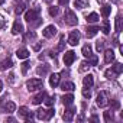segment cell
<instances>
[{
    "mask_svg": "<svg viewBox=\"0 0 123 123\" xmlns=\"http://www.w3.org/2000/svg\"><path fill=\"white\" fill-rule=\"evenodd\" d=\"M78 42H80V33H78L77 31H73V32L70 33V36H68V43H70L71 46H75Z\"/></svg>",
    "mask_w": 123,
    "mask_h": 123,
    "instance_id": "obj_8",
    "label": "cell"
},
{
    "mask_svg": "<svg viewBox=\"0 0 123 123\" xmlns=\"http://www.w3.org/2000/svg\"><path fill=\"white\" fill-rule=\"evenodd\" d=\"M54 114H55V110L54 109H48V110L39 109V110H36V117L39 120H51V117Z\"/></svg>",
    "mask_w": 123,
    "mask_h": 123,
    "instance_id": "obj_1",
    "label": "cell"
},
{
    "mask_svg": "<svg viewBox=\"0 0 123 123\" xmlns=\"http://www.w3.org/2000/svg\"><path fill=\"white\" fill-rule=\"evenodd\" d=\"M74 6L77 9H84L86 7V3L83 2V0H74Z\"/></svg>",
    "mask_w": 123,
    "mask_h": 123,
    "instance_id": "obj_33",
    "label": "cell"
},
{
    "mask_svg": "<svg viewBox=\"0 0 123 123\" xmlns=\"http://www.w3.org/2000/svg\"><path fill=\"white\" fill-rule=\"evenodd\" d=\"M83 84H84V87H87V88L93 87V84H94V77H93L91 74L86 75V77H84V80H83Z\"/></svg>",
    "mask_w": 123,
    "mask_h": 123,
    "instance_id": "obj_15",
    "label": "cell"
},
{
    "mask_svg": "<svg viewBox=\"0 0 123 123\" xmlns=\"http://www.w3.org/2000/svg\"><path fill=\"white\" fill-rule=\"evenodd\" d=\"M83 97L84 98H90L91 97V91L87 90V87H84V90H83Z\"/></svg>",
    "mask_w": 123,
    "mask_h": 123,
    "instance_id": "obj_37",
    "label": "cell"
},
{
    "mask_svg": "<svg viewBox=\"0 0 123 123\" xmlns=\"http://www.w3.org/2000/svg\"><path fill=\"white\" fill-rule=\"evenodd\" d=\"M101 32H103L104 35H109V33H110V22H109L107 19H104V20L101 22Z\"/></svg>",
    "mask_w": 123,
    "mask_h": 123,
    "instance_id": "obj_21",
    "label": "cell"
},
{
    "mask_svg": "<svg viewBox=\"0 0 123 123\" xmlns=\"http://www.w3.org/2000/svg\"><path fill=\"white\" fill-rule=\"evenodd\" d=\"M23 32V25L19 22V20H15V23H13V26H12V33L13 35H19V33H22Z\"/></svg>",
    "mask_w": 123,
    "mask_h": 123,
    "instance_id": "obj_10",
    "label": "cell"
},
{
    "mask_svg": "<svg viewBox=\"0 0 123 123\" xmlns=\"http://www.w3.org/2000/svg\"><path fill=\"white\" fill-rule=\"evenodd\" d=\"M104 43H106V41H97V43H96V49L100 52V51H103L104 49Z\"/></svg>",
    "mask_w": 123,
    "mask_h": 123,
    "instance_id": "obj_34",
    "label": "cell"
},
{
    "mask_svg": "<svg viewBox=\"0 0 123 123\" xmlns=\"http://www.w3.org/2000/svg\"><path fill=\"white\" fill-rule=\"evenodd\" d=\"M75 58H77V56H75V52H74V51H67V52L64 54V64L70 67L74 61H75Z\"/></svg>",
    "mask_w": 123,
    "mask_h": 123,
    "instance_id": "obj_7",
    "label": "cell"
},
{
    "mask_svg": "<svg viewBox=\"0 0 123 123\" xmlns=\"http://www.w3.org/2000/svg\"><path fill=\"white\" fill-rule=\"evenodd\" d=\"M12 67H13V61L10 58H6L3 62L0 64V70H2V71H6L7 68H12Z\"/></svg>",
    "mask_w": 123,
    "mask_h": 123,
    "instance_id": "obj_18",
    "label": "cell"
},
{
    "mask_svg": "<svg viewBox=\"0 0 123 123\" xmlns=\"http://www.w3.org/2000/svg\"><path fill=\"white\" fill-rule=\"evenodd\" d=\"M74 88H75V86L71 81H65V83H62V86H61V90L62 91H73Z\"/></svg>",
    "mask_w": 123,
    "mask_h": 123,
    "instance_id": "obj_20",
    "label": "cell"
},
{
    "mask_svg": "<svg viewBox=\"0 0 123 123\" xmlns=\"http://www.w3.org/2000/svg\"><path fill=\"white\" fill-rule=\"evenodd\" d=\"M29 51L26 49V48H20V49H18L16 51V56L19 58V59H28L29 58Z\"/></svg>",
    "mask_w": 123,
    "mask_h": 123,
    "instance_id": "obj_11",
    "label": "cell"
},
{
    "mask_svg": "<svg viewBox=\"0 0 123 123\" xmlns=\"http://www.w3.org/2000/svg\"><path fill=\"white\" fill-rule=\"evenodd\" d=\"M96 103H97L98 107H106L109 104V93L107 91H100L98 96H97Z\"/></svg>",
    "mask_w": 123,
    "mask_h": 123,
    "instance_id": "obj_4",
    "label": "cell"
},
{
    "mask_svg": "<svg viewBox=\"0 0 123 123\" xmlns=\"http://www.w3.org/2000/svg\"><path fill=\"white\" fill-rule=\"evenodd\" d=\"M59 78H61L59 74H51V77H49V86L55 88V87L59 84Z\"/></svg>",
    "mask_w": 123,
    "mask_h": 123,
    "instance_id": "obj_13",
    "label": "cell"
},
{
    "mask_svg": "<svg viewBox=\"0 0 123 123\" xmlns=\"http://www.w3.org/2000/svg\"><path fill=\"white\" fill-rule=\"evenodd\" d=\"M9 80H10V83H13V80H15V74H13V73L9 75Z\"/></svg>",
    "mask_w": 123,
    "mask_h": 123,
    "instance_id": "obj_44",
    "label": "cell"
},
{
    "mask_svg": "<svg viewBox=\"0 0 123 123\" xmlns=\"http://www.w3.org/2000/svg\"><path fill=\"white\" fill-rule=\"evenodd\" d=\"M48 71H49V65H42V67L36 68L38 75H45V74H48Z\"/></svg>",
    "mask_w": 123,
    "mask_h": 123,
    "instance_id": "obj_25",
    "label": "cell"
},
{
    "mask_svg": "<svg viewBox=\"0 0 123 123\" xmlns=\"http://www.w3.org/2000/svg\"><path fill=\"white\" fill-rule=\"evenodd\" d=\"M111 107H113V109H119V107H120V103H119L117 100H111Z\"/></svg>",
    "mask_w": 123,
    "mask_h": 123,
    "instance_id": "obj_40",
    "label": "cell"
},
{
    "mask_svg": "<svg viewBox=\"0 0 123 123\" xmlns=\"http://www.w3.org/2000/svg\"><path fill=\"white\" fill-rule=\"evenodd\" d=\"M46 97V93L45 91H42V93H39V94H36V96H33L32 97V103L33 104H41L42 103V100Z\"/></svg>",
    "mask_w": 123,
    "mask_h": 123,
    "instance_id": "obj_16",
    "label": "cell"
},
{
    "mask_svg": "<svg viewBox=\"0 0 123 123\" xmlns=\"http://www.w3.org/2000/svg\"><path fill=\"white\" fill-rule=\"evenodd\" d=\"M2 90H3V83H2V80H0V93H2Z\"/></svg>",
    "mask_w": 123,
    "mask_h": 123,
    "instance_id": "obj_46",
    "label": "cell"
},
{
    "mask_svg": "<svg viewBox=\"0 0 123 123\" xmlns=\"http://www.w3.org/2000/svg\"><path fill=\"white\" fill-rule=\"evenodd\" d=\"M5 3V0H0V5H3Z\"/></svg>",
    "mask_w": 123,
    "mask_h": 123,
    "instance_id": "obj_47",
    "label": "cell"
},
{
    "mask_svg": "<svg viewBox=\"0 0 123 123\" xmlns=\"http://www.w3.org/2000/svg\"><path fill=\"white\" fill-rule=\"evenodd\" d=\"M74 114H75V109H74V107H70V109L64 113V120H65V122H71L73 117H74Z\"/></svg>",
    "mask_w": 123,
    "mask_h": 123,
    "instance_id": "obj_17",
    "label": "cell"
},
{
    "mask_svg": "<svg viewBox=\"0 0 123 123\" xmlns=\"http://www.w3.org/2000/svg\"><path fill=\"white\" fill-rule=\"evenodd\" d=\"M90 120H91V122H97V120H98V117H97V116H91V117H90Z\"/></svg>",
    "mask_w": 123,
    "mask_h": 123,
    "instance_id": "obj_45",
    "label": "cell"
},
{
    "mask_svg": "<svg viewBox=\"0 0 123 123\" xmlns=\"http://www.w3.org/2000/svg\"><path fill=\"white\" fill-rule=\"evenodd\" d=\"M88 68H90V62H87V61H83L81 65H80V71L84 73V71H87Z\"/></svg>",
    "mask_w": 123,
    "mask_h": 123,
    "instance_id": "obj_31",
    "label": "cell"
},
{
    "mask_svg": "<svg viewBox=\"0 0 123 123\" xmlns=\"http://www.w3.org/2000/svg\"><path fill=\"white\" fill-rule=\"evenodd\" d=\"M54 103H55V96H54V97H48V96L45 97V104H46L48 107H52Z\"/></svg>",
    "mask_w": 123,
    "mask_h": 123,
    "instance_id": "obj_30",
    "label": "cell"
},
{
    "mask_svg": "<svg viewBox=\"0 0 123 123\" xmlns=\"http://www.w3.org/2000/svg\"><path fill=\"white\" fill-rule=\"evenodd\" d=\"M3 25H5V19L0 16V28H3Z\"/></svg>",
    "mask_w": 123,
    "mask_h": 123,
    "instance_id": "obj_43",
    "label": "cell"
},
{
    "mask_svg": "<svg viewBox=\"0 0 123 123\" xmlns=\"http://www.w3.org/2000/svg\"><path fill=\"white\" fill-rule=\"evenodd\" d=\"M104 75H106V78H109V80H111V78H116V77H117V74H116L111 68L106 70V71H104Z\"/></svg>",
    "mask_w": 123,
    "mask_h": 123,
    "instance_id": "obj_29",
    "label": "cell"
},
{
    "mask_svg": "<svg viewBox=\"0 0 123 123\" xmlns=\"http://www.w3.org/2000/svg\"><path fill=\"white\" fill-rule=\"evenodd\" d=\"M5 110H6L7 113H13V111L16 110V104H15L13 101H7L6 106H5Z\"/></svg>",
    "mask_w": 123,
    "mask_h": 123,
    "instance_id": "obj_26",
    "label": "cell"
},
{
    "mask_svg": "<svg viewBox=\"0 0 123 123\" xmlns=\"http://www.w3.org/2000/svg\"><path fill=\"white\" fill-rule=\"evenodd\" d=\"M19 116H20L22 119H25L26 122L32 120V117H33V114L29 111V109H28L26 106H22V107H19Z\"/></svg>",
    "mask_w": 123,
    "mask_h": 123,
    "instance_id": "obj_6",
    "label": "cell"
},
{
    "mask_svg": "<svg viewBox=\"0 0 123 123\" xmlns=\"http://www.w3.org/2000/svg\"><path fill=\"white\" fill-rule=\"evenodd\" d=\"M49 15L51 16H56L58 15V7L56 6H51L49 7Z\"/></svg>",
    "mask_w": 123,
    "mask_h": 123,
    "instance_id": "obj_36",
    "label": "cell"
},
{
    "mask_svg": "<svg viewBox=\"0 0 123 123\" xmlns=\"http://www.w3.org/2000/svg\"><path fill=\"white\" fill-rule=\"evenodd\" d=\"M36 35H35V32H29L28 35H26V39H33Z\"/></svg>",
    "mask_w": 123,
    "mask_h": 123,
    "instance_id": "obj_42",
    "label": "cell"
},
{
    "mask_svg": "<svg viewBox=\"0 0 123 123\" xmlns=\"http://www.w3.org/2000/svg\"><path fill=\"white\" fill-rule=\"evenodd\" d=\"M103 117H104V122H107V123H110V122L114 119V116H113V111H111V110L104 111V113H103Z\"/></svg>",
    "mask_w": 123,
    "mask_h": 123,
    "instance_id": "obj_27",
    "label": "cell"
},
{
    "mask_svg": "<svg viewBox=\"0 0 123 123\" xmlns=\"http://www.w3.org/2000/svg\"><path fill=\"white\" fill-rule=\"evenodd\" d=\"M100 31V28L98 26H88L87 29H86V33H87V38H93V36H96V33Z\"/></svg>",
    "mask_w": 123,
    "mask_h": 123,
    "instance_id": "obj_14",
    "label": "cell"
},
{
    "mask_svg": "<svg viewBox=\"0 0 123 123\" xmlns=\"http://www.w3.org/2000/svg\"><path fill=\"white\" fill-rule=\"evenodd\" d=\"M58 51H64V36H61V41H59V45L56 48Z\"/></svg>",
    "mask_w": 123,
    "mask_h": 123,
    "instance_id": "obj_39",
    "label": "cell"
},
{
    "mask_svg": "<svg viewBox=\"0 0 123 123\" xmlns=\"http://www.w3.org/2000/svg\"><path fill=\"white\" fill-rule=\"evenodd\" d=\"M111 70H113V71L119 75V74H122V73H123V65H122L120 62H116V64L111 67Z\"/></svg>",
    "mask_w": 123,
    "mask_h": 123,
    "instance_id": "obj_28",
    "label": "cell"
},
{
    "mask_svg": "<svg viewBox=\"0 0 123 123\" xmlns=\"http://www.w3.org/2000/svg\"><path fill=\"white\" fill-rule=\"evenodd\" d=\"M55 33H56V28H55L54 25H49V26H46V28L42 31V35H43L45 38H52Z\"/></svg>",
    "mask_w": 123,
    "mask_h": 123,
    "instance_id": "obj_9",
    "label": "cell"
},
{
    "mask_svg": "<svg viewBox=\"0 0 123 123\" xmlns=\"http://www.w3.org/2000/svg\"><path fill=\"white\" fill-rule=\"evenodd\" d=\"M26 2H28V0H26Z\"/></svg>",
    "mask_w": 123,
    "mask_h": 123,
    "instance_id": "obj_48",
    "label": "cell"
},
{
    "mask_svg": "<svg viewBox=\"0 0 123 123\" xmlns=\"http://www.w3.org/2000/svg\"><path fill=\"white\" fill-rule=\"evenodd\" d=\"M62 103H64L65 106H71V104L74 103V96H73V94H65V96L62 97Z\"/></svg>",
    "mask_w": 123,
    "mask_h": 123,
    "instance_id": "obj_22",
    "label": "cell"
},
{
    "mask_svg": "<svg viewBox=\"0 0 123 123\" xmlns=\"http://www.w3.org/2000/svg\"><path fill=\"white\" fill-rule=\"evenodd\" d=\"M98 19H100V18H98V15H97V13H94V12H93V13H90V15H87V22H88V23H96Z\"/></svg>",
    "mask_w": 123,
    "mask_h": 123,
    "instance_id": "obj_24",
    "label": "cell"
},
{
    "mask_svg": "<svg viewBox=\"0 0 123 123\" xmlns=\"http://www.w3.org/2000/svg\"><path fill=\"white\" fill-rule=\"evenodd\" d=\"M120 31H122V18L116 16V32H120Z\"/></svg>",
    "mask_w": 123,
    "mask_h": 123,
    "instance_id": "obj_32",
    "label": "cell"
},
{
    "mask_svg": "<svg viewBox=\"0 0 123 123\" xmlns=\"http://www.w3.org/2000/svg\"><path fill=\"white\" fill-rule=\"evenodd\" d=\"M42 80L41 78H31V80H28V83H26V87H28V90L29 91H36V90H39L41 87H42Z\"/></svg>",
    "mask_w": 123,
    "mask_h": 123,
    "instance_id": "obj_3",
    "label": "cell"
},
{
    "mask_svg": "<svg viewBox=\"0 0 123 123\" xmlns=\"http://www.w3.org/2000/svg\"><path fill=\"white\" fill-rule=\"evenodd\" d=\"M58 3H59L61 6H67V5L70 3V0H58Z\"/></svg>",
    "mask_w": 123,
    "mask_h": 123,
    "instance_id": "obj_41",
    "label": "cell"
},
{
    "mask_svg": "<svg viewBox=\"0 0 123 123\" xmlns=\"http://www.w3.org/2000/svg\"><path fill=\"white\" fill-rule=\"evenodd\" d=\"M104 61H106L107 64H110V62L114 61V52H113V49H106L104 51Z\"/></svg>",
    "mask_w": 123,
    "mask_h": 123,
    "instance_id": "obj_12",
    "label": "cell"
},
{
    "mask_svg": "<svg viewBox=\"0 0 123 123\" xmlns=\"http://www.w3.org/2000/svg\"><path fill=\"white\" fill-rule=\"evenodd\" d=\"M23 10H25V5H18V6H16V10H15V12H16V15H20V13H22Z\"/></svg>",
    "mask_w": 123,
    "mask_h": 123,
    "instance_id": "obj_38",
    "label": "cell"
},
{
    "mask_svg": "<svg viewBox=\"0 0 123 123\" xmlns=\"http://www.w3.org/2000/svg\"><path fill=\"white\" fill-rule=\"evenodd\" d=\"M81 52H83V55H84L86 58H90V56H93V49H91L90 43L84 45V46H83V49H81Z\"/></svg>",
    "mask_w": 123,
    "mask_h": 123,
    "instance_id": "obj_19",
    "label": "cell"
},
{
    "mask_svg": "<svg viewBox=\"0 0 123 123\" xmlns=\"http://www.w3.org/2000/svg\"><path fill=\"white\" fill-rule=\"evenodd\" d=\"M38 16H39V9H35V10L31 9V10H26V13H25V20L31 23V22H33L35 19H39Z\"/></svg>",
    "mask_w": 123,
    "mask_h": 123,
    "instance_id": "obj_5",
    "label": "cell"
},
{
    "mask_svg": "<svg viewBox=\"0 0 123 123\" xmlns=\"http://www.w3.org/2000/svg\"><path fill=\"white\" fill-rule=\"evenodd\" d=\"M110 13H111V6L104 5V6L101 7V16H103V18H109Z\"/></svg>",
    "mask_w": 123,
    "mask_h": 123,
    "instance_id": "obj_23",
    "label": "cell"
},
{
    "mask_svg": "<svg viewBox=\"0 0 123 123\" xmlns=\"http://www.w3.org/2000/svg\"><path fill=\"white\" fill-rule=\"evenodd\" d=\"M31 67V62H29V61H25V62L22 64V73L23 74H26V71H28V68Z\"/></svg>",
    "mask_w": 123,
    "mask_h": 123,
    "instance_id": "obj_35",
    "label": "cell"
},
{
    "mask_svg": "<svg viewBox=\"0 0 123 123\" xmlns=\"http://www.w3.org/2000/svg\"><path fill=\"white\" fill-rule=\"evenodd\" d=\"M64 19H65V22H67L70 26H75V25L78 23L77 15H75L73 10H70V9H67V10H65V13H64Z\"/></svg>",
    "mask_w": 123,
    "mask_h": 123,
    "instance_id": "obj_2",
    "label": "cell"
}]
</instances>
